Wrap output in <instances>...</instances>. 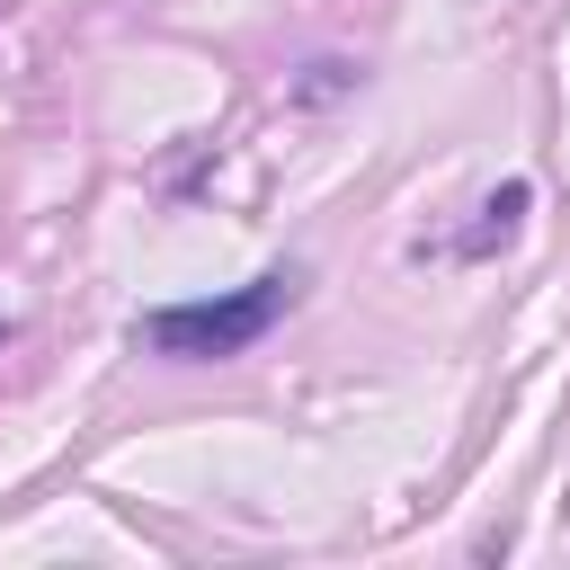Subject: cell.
<instances>
[{
    "label": "cell",
    "instance_id": "obj_1",
    "mask_svg": "<svg viewBox=\"0 0 570 570\" xmlns=\"http://www.w3.org/2000/svg\"><path fill=\"white\" fill-rule=\"evenodd\" d=\"M294 303V267H267L249 276L240 294H205V303H160L134 321V338L151 356H178V365H205V356H240L276 330V312Z\"/></svg>",
    "mask_w": 570,
    "mask_h": 570
},
{
    "label": "cell",
    "instance_id": "obj_2",
    "mask_svg": "<svg viewBox=\"0 0 570 570\" xmlns=\"http://www.w3.org/2000/svg\"><path fill=\"white\" fill-rule=\"evenodd\" d=\"M525 205H534V187H525V178L490 187V205H481V223H472L463 258H490V249H508V240H517V223H525Z\"/></svg>",
    "mask_w": 570,
    "mask_h": 570
},
{
    "label": "cell",
    "instance_id": "obj_3",
    "mask_svg": "<svg viewBox=\"0 0 570 570\" xmlns=\"http://www.w3.org/2000/svg\"><path fill=\"white\" fill-rule=\"evenodd\" d=\"M347 80H356V71H347V62H312V80H303V98H338V89H347Z\"/></svg>",
    "mask_w": 570,
    "mask_h": 570
}]
</instances>
